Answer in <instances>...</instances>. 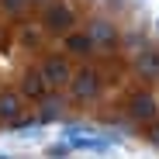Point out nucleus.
Masks as SVG:
<instances>
[{
	"instance_id": "nucleus-3",
	"label": "nucleus",
	"mask_w": 159,
	"mask_h": 159,
	"mask_svg": "<svg viewBox=\"0 0 159 159\" xmlns=\"http://www.w3.org/2000/svg\"><path fill=\"white\" fill-rule=\"evenodd\" d=\"M125 114H128V121H135V125H149V121L159 114V97L149 93V90L131 93L128 104H125Z\"/></svg>"
},
{
	"instance_id": "nucleus-14",
	"label": "nucleus",
	"mask_w": 159,
	"mask_h": 159,
	"mask_svg": "<svg viewBox=\"0 0 159 159\" xmlns=\"http://www.w3.org/2000/svg\"><path fill=\"white\" fill-rule=\"evenodd\" d=\"M149 125H152V128H149V145H156V149H159V121L152 118Z\"/></svg>"
},
{
	"instance_id": "nucleus-2",
	"label": "nucleus",
	"mask_w": 159,
	"mask_h": 159,
	"mask_svg": "<svg viewBox=\"0 0 159 159\" xmlns=\"http://www.w3.org/2000/svg\"><path fill=\"white\" fill-rule=\"evenodd\" d=\"M100 93V73L93 66H83V69H76L73 80H69V97L80 100V104H87Z\"/></svg>"
},
{
	"instance_id": "nucleus-15",
	"label": "nucleus",
	"mask_w": 159,
	"mask_h": 159,
	"mask_svg": "<svg viewBox=\"0 0 159 159\" xmlns=\"http://www.w3.org/2000/svg\"><path fill=\"white\" fill-rule=\"evenodd\" d=\"M31 4H38V7H42V4H48V0H31Z\"/></svg>"
},
{
	"instance_id": "nucleus-5",
	"label": "nucleus",
	"mask_w": 159,
	"mask_h": 159,
	"mask_svg": "<svg viewBox=\"0 0 159 159\" xmlns=\"http://www.w3.org/2000/svg\"><path fill=\"white\" fill-rule=\"evenodd\" d=\"M87 31H90V38H93L97 48H118L121 45V35H118V28H114L107 17H93Z\"/></svg>"
},
{
	"instance_id": "nucleus-6",
	"label": "nucleus",
	"mask_w": 159,
	"mask_h": 159,
	"mask_svg": "<svg viewBox=\"0 0 159 159\" xmlns=\"http://www.w3.org/2000/svg\"><path fill=\"white\" fill-rule=\"evenodd\" d=\"M62 48H66V56H76V59H90L97 52L90 31H66L62 35Z\"/></svg>"
},
{
	"instance_id": "nucleus-7",
	"label": "nucleus",
	"mask_w": 159,
	"mask_h": 159,
	"mask_svg": "<svg viewBox=\"0 0 159 159\" xmlns=\"http://www.w3.org/2000/svg\"><path fill=\"white\" fill-rule=\"evenodd\" d=\"M131 69H135V76L145 80V83H159V48H142Z\"/></svg>"
},
{
	"instance_id": "nucleus-10",
	"label": "nucleus",
	"mask_w": 159,
	"mask_h": 159,
	"mask_svg": "<svg viewBox=\"0 0 159 159\" xmlns=\"http://www.w3.org/2000/svg\"><path fill=\"white\" fill-rule=\"evenodd\" d=\"M45 38H48V28L42 21H24L21 31H17V42L24 48H38V45H45Z\"/></svg>"
},
{
	"instance_id": "nucleus-9",
	"label": "nucleus",
	"mask_w": 159,
	"mask_h": 159,
	"mask_svg": "<svg viewBox=\"0 0 159 159\" xmlns=\"http://www.w3.org/2000/svg\"><path fill=\"white\" fill-rule=\"evenodd\" d=\"M62 97L59 93H42V107H38V125H56V121H62Z\"/></svg>"
},
{
	"instance_id": "nucleus-13",
	"label": "nucleus",
	"mask_w": 159,
	"mask_h": 159,
	"mask_svg": "<svg viewBox=\"0 0 159 159\" xmlns=\"http://www.w3.org/2000/svg\"><path fill=\"white\" fill-rule=\"evenodd\" d=\"M121 48H128V52H131V48L142 52V48H145V38H142L139 31H135V35H121Z\"/></svg>"
},
{
	"instance_id": "nucleus-1",
	"label": "nucleus",
	"mask_w": 159,
	"mask_h": 159,
	"mask_svg": "<svg viewBox=\"0 0 159 159\" xmlns=\"http://www.w3.org/2000/svg\"><path fill=\"white\" fill-rule=\"evenodd\" d=\"M42 24L48 28V35H66L76 24V7L66 0H48L42 4Z\"/></svg>"
},
{
	"instance_id": "nucleus-8",
	"label": "nucleus",
	"mask_w": 159,
	"mask_h": 159,
	"mask_svg": "<svg viewBox=\"0 0 159 159\" xmlns=\"http://www.w3.org/2000/svg\"><path fill=\"white\" fill-rule=\"evenodd\" d=\"M17 90H21V97H24V100H42V93H48V83H45L42 69H31V73H24Z\"/></svg>"
},
{
	"instance_id": "nucleus-12",
	"label": "nucleus",
	"mask_w": 159,
	"mask_h": 159,
	"mask_svg": "<svg viewBox=\"0 0 159 159\" xmlns=\"http://www.w3.org/2000/svg\"><path fill=\"white\" fill-rule=\"evenodd\" d=\"M0 7H4V11L11 14V17H21L24 11L31 7V0H0Z\"/></svg>"
},
{
	"instance_id": "nucleus-11",
	"label": "nucleus",
	"mask_w": 159,
	"mask_h": 159,
	"mask_svg": "<svg viewBox=\"0 0 159 159\" xmlns=\"http://www.w3.org/2000/svg\"><path fill=\"white\" fill-rule=\"evenodd\" d=\"M21 107H24L21 90H0V121H4V125H11L21 114Z\"/></svg>"
},
{
	"instance_id": "nucleus-4",
	"label": "nucleus",
	"mask_w": 159,
	"mask_h": 159,
	"mask_svg": "<svg viewBox=\"0 0 159 159\" xmlns=\"http://www.w3.org/2000/svg\"><path fill=\"white\" fill-rule=\"evenodd\" d=\"M73 73H76V69H73L69 56H48V59L42 62V76H45L48 90H59V87H69Z\"/></svg>"
}]
</instances>
